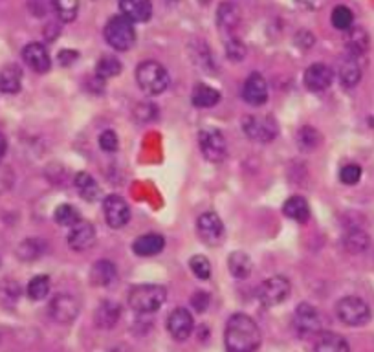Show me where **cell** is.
<instances>
[{
	"label": "cell",
	"mask_w": 374,
	"mask_h": 352,
	"mask_svg": "<svg viewBox=\"0 0 374 352\" xmlns=\"http://www.w3.org/2000/svg\"><path fill=\"white\" fill-rule=\"evenodd\" d=\"M303 81H305L306 89L312 90V92H323L334 81V70L323 65V63H314L305 70Z\"/></svg>",
	"instance_id": "cell-14"
},
{
	"label": "cell",
	"mask_w": 374,
	"mask_h": 352,
	"mask_svg": "<svg viewBox=\"0 0 374 352\" xmlns=\"http://www.w3.org/2000/svg\"><path fill=\"white\" fill-rule=\"evenodd\" d=\"M121 74V63L112 55H103L96 65V75L99 79H112Z\"/></svg>",
	"instance_id": "cell-31"
},
{
	"label": "cell",
	"mask_w": 374,
	"mask_h": 352,
	"mask_svg": "<svg viewBox=\"0 0 374 352\" xmlns=\"http://www.w3.org/2000/svg\"><path fill=\"white\" fill-rule=\"evenodd\" d=\"M336 314L341 323L349 327H364L371 321V308L364 299L356 296H347L336 305Z\"/></svg>",
	"instance_id": "cell-5"
},
{
	"label": "cell",
	"mask_w": 374,
	"mask_h": 352,
	"mask_svg": "<svg viewBox=\"0 0 374 352\" xmlns=\"http://www.w3.org/2000/svg\"><path fill=\"white\" fill-rule=\"evenodd\" d=\"M45 252V243L37 237L26 238L24 243L20 244L19 250H17V255H19L22 261H35V259H39Z\"/></svg>",
	"instance_id": "cell-35"
},
{
	"label": "cell",
	"mask_w": 374,
	"mask_h": 352,
	"mask_svg": "<svg viewBox=\"0 0 374 352\" xmlns=\"http://www.w3.org/2000/svg\"><path fill=\"white\" fill-rule=\"evenodd\" d=\"M121 15L133 22H147L153 17V2L151 0H119Z\"/></svg>",
	"instance_id": "cell-18"
},
{
	"label": "cell",
	"mask_w": 374,
	"mask_h": 352,
	"mask_svg": "<svg viewBox=\"0 0 374 352\" xmlns=\"http://www.w3.org/2000/svg\"><path fill=\"white\" fill-rule=\"evenodd\" d=\"M191 101L197 109H211L220 101V92L206 83H198L193 89Z\"/></svg>",
	"instance_id": "cell-23"
},
{
	"label": "cell",
	"mask_w": 374,
	"mask_h": 352,
	"mask_svg": "<svg viewBox=\"0 0 374 352\" xmlns=\"http://www.w3.org/2000/svg\"><path fill=\"white\" fill-rule=\"evenodd\" d=\"M191 307L197 310V312H206L207 307H209V293L207 292H197L191 298Z\"/></svg>",
	"instance_id": "cell-44"
},
{
	"label": "cell",
	"mask_w": 374,
	"mask_h": 352,
	"mask_svg": "<svg viewBox=\"0 0 374 352\" xmlns=\"http://www.w3.org/2000/svg\"><path fill=\"white\" fill-rule=\"evenodd\" d=\"M103 213L105 220L109 224L110 228L119 229L124 228L125 224L128 222L130 218V209H128V204L125 202L121 197L118 194H109L103 202Z\"/></svg>",
	"instance_id": "cell-12"
},
{
	"label": "cell",
	"mask_w": 374,
	"mask_h": 352,
	"mask_svg": "<svg viewBox=\"0 0 374 352\" xmlns=\"http://www.w3.org/2000/svg\"><path fill=\"white\" fill-rule=\"evenodd\" d=\"M105 40L112 46L114 50L127 52L130 50L136 43V30H134V22L128 20L124 15H116L107 22L105 26Z\"/></svg>",
	"instance_id": "cell-4"
},
{
	"label": "cell",
	"mask_w": 374,
	"mask_h": 352,
	"mask_svg": "<svg viewBox=\"0 0 374 352\" xmlns=\"http://www.w3.org/2000/svg\"><path fill=\"white\" fill-rule=\"evenodd\" d=\"M118 135L114 130H105L99 136V147L105 151V153H116L118 151Z\"/></svg>",
	"instance_id": "cell-42"
},
{
	"label": "cell",
	"mask_w": 374,
	"mask_h": 352,
	"mask_svg": "<svg viewBox=\"0 0 374 352\" xmlns=\"http://www.w3.org/2000/svg\"><path fill=\"white\" fill-rule=\"evenodd\" d=\"M242 132L257 144H270L279 135V125L271 116H246L242 119Z\"/></svg>",
	"instance_id": "cell-6"
},
{
	"label": "cell",
	"mask_w": 374,
	"mask_h": 352,
	"mask_svg": "<svg viewBox=\"0 0 374 352\" xmlns=\"http://www.w3.org/2000/svg\"><path fill=\"white\" fill-rule=\"evenodd\" d=\"M283 211L288 218L296 220V222H306L311 217V206L303 197H292L285 202Z\"/></svg>",
	"instance_id": "cell-29"
},
{
	"label": "cell",
	"mask_w": 374,
	"mask_h": 352,
	"mask_svg": "<svg viewBox=\"0 0 374 352\" xmlns=\"http://www.w3.org/2000/svg\"><path fill=\"white\" fill-rule=\"evenodd\" d=\"M6 151H8V141H6L4 135H2V132H0V160L4 158Z\"/></svg>",
	"instance_id": "cell-46"
},
{
	"label": "cell",
	"mask_w": 374,
	"mask_h": 352,
	"mask_svg": "<svg viewBox=\"0 0 374 352\" xmlns=\"http://www.w3.org/2000/svg\"><path fill=\"white\" fill-rule=\"evenodd\" d=\"M330 20H332V26L336 30L347 31L354 24V13L347 6H336L332 13H330Z\"/></svg>",
	"instance_id": "cell-33"
},
{
	"label": "cell",
	"mask_w": 374,
	"mask_h": 352,
	"mask_svg": "<svg viewBox=\"0 0 374 352\" xmlns=\"http://www.w3.org/2000/svg\"><path fill=\"white\" fill-rule=\"evenodd\" d=\"M227 268L230 273L237 279H246L251 275V270H253V263H251V257L244 252H233L230 257H227Z\"/></svg>",
	"instance_id": "cell-28"
},
{
	"label": "cell",
	"mask_w": 374,
	"mask_h": 352,
	"mask_svg": "<svg viewBox=\"0 0 374 352\" xmlns=\"http://www.w3.org/2000/svg\"><path fill=\"white\" fill-rule=\"evenodd\" d=\"M119 318H121V308H119L118 303L114 301H103L96 308V314H94V321L99 328L116 327Z\"/></svg>",
	"instance_id": "cell-22"
},
{
	"label": "cell",
	"mask_w": 374,
	"mask_h": 352,
	"mask_svg": "<svg viewBox=\"0 0 374 352\" xmlns=\"http://www.w3.org/2000/svg\"><path fill=\"white\" fill-rule=\"evenodd\" d=\"M224 343L227 352H255L261 347V330L246 314H235L227 319Z\"/></svg>",
	"instance_id": "cell-1"
},
{
	"label": "cell",
	"mask_w": 374,
	"mask_h": 352,
	"mask_svg": "<svg viewBox=\"0 0 374 352\" xmlns=\"http://www.w3.org/2000/svg\"><path fill=\"white\" fill-rule=\"evenodd\" d=\"M369 243H371L369 235L365 234V231H361V229H352V231H349L343 238L345 248L349 250L350 253L365 252V250L369 248Z\"/></svg>",
	"instance_id": "cell-34"
},
{
	"label": "cell",
	"mask_w": 374,
	"mask_h": 352,
	"mask_svg": "<svg viewBox=\"0 0 374 352\" xmlns=\"http://www.w3.org/2000/svg\"><path fill=\"white\" fill-rule=\"evenodd\" d=\"M314 352H350V347L347 339L340 334L323 332L315 342Z\"/></svg>",
	"instance_id": "cell-27"
},
{
	"label": "cell",
	"mask_w": 374,
	"mask_h": 352,
	"mask_svg": "<svg viewBox=\"0 0 374 352\" xmlns=\"http://www.w3.org/2000/svg\"><path fill=\"white\" fill-rule=\"evenodd\" d=\"M226 57L233 63H241L246 57V45L241 39L232 37L226 40Z\"/></svg>",
	"instance_id": "cell-40"
},
{
	"label": "cell",
	"mask_w": 374,
	"mask_h": 352,
	"mask_svg": "<svg viewBox=\"0 0 374 352\" xmlns=\"http://www.w3.org/2000/svg\"><path fill=\"white\" fill-rule=\"evenodd\" d=\"M75 188H77L79 194H81L84 200H89V202H96V200H99L101 189H99V184L96 182V178H94L92 174H89V173L75 174Z\"/></svg>",
	"instance_id": "cell-30"
},
{
	"label": "cell",
	"mask_w": 374,
	"mask_h": 352,
	"mask_svg": "<svg viewBox=\"0 0 374 352\" xmlns=\"http://www.w3.org/2000/svg\"><path fill=\"white\" fill-rule=\"evenodd\" d=\"M323 319L321 314L317 312V308L312 307L311 303H301L296 308V316H294V327L301 336H311V334H317L321 330Z\"/></svg>",
	"instance_id": "cell-11"
},
{
	"label": "cell",
	"mask_w": 374,
	"mask_h": 352,
	"mask_svg": "<svg viewBox=\"0 0 374 352\" xmlns=\"http://www.w3.org/2000/svg\"><path fill=\"white\" fill-rule=\"evenodd\" d=\"M22 59L28 66H30L33 72L37 74H45L48 72L50 66H52V59H50V54L45 46L40 43H30V45L24 46L22 50Z\"/></svg>",
	"instance_id": "cell-17"
},
{
	"label": "cell",
	"mask_w": 374,
	"mask_h": 352,
	"mask_svg": "<svg viewBox=\"0 0 374 352\" xmlns=\"http://www.w3.org/2000/svg\"><path fill=\"white\" fill-rule=\"evenodd\" d=\"M195 321H193L191 312L187 308H174L167 318V330L177 342H184L191 336Z\"/></svg>",
	"instance_id": "cell-13"
},
{
	"label": "cell",
	"mask_w": 374,
	"mask_h": 352,
	"mask_svg": "<svg viewBox=\"0 0 374 352\" xmlns=\"http://www.w3.org/2000/svg\"><path fill=\"white\" fill-rule=\"evenodd\" d=\"M189 268H191V272L195 273L198 279H202V281L211 277V263H209L207 257H204V255H195V257H191Z\"/></svg>",
	"instance_id": "cell-39"
},
{
	"label": "cell",
	"mask_w": 374,
	"mask_h": 352,
	"mask_svg": "<svg viewBox=\"0 0 374 352\" xmlns=\"http://www.w3.org/2000/svg\"><path fill=\"white\" fill-rule=\"evenodd\" d=\"M54 220L63 228H72L74 224H77L81 220V215H79L77 209L70 204H61L59 208L55 209Z\"/></svg>",
	"instance_id": "cell-36"
},
{
	"label": "cell",
	"mask_w": 374,
	"mask_h": 352,
	"mask_svg": "<svg viewBox=\"0 0 374 352\" xmlns=\"http://www.w3.org/2000/svg\"><path fill=\"white\" fill-rule=\"evenodd\" d=\"M22 86V70L17 65H8L0 70V92L17 94Z\"/></svg>",
	"instance_id": "cell-26"
},
{
	"label": "cell",
	"mask_w": 374,
	"mask_h": 352,
	"mask_svg": "<svg viewBox=\"0 0 374 352\" xmlns=\"http://www.w3.org/2000/svg\"><path fill=\"white\" fill-rule=\"evenodd\" d=\"M292 284L290 281L283 275H276V277L266 279L264 283L261 284L259 292H257V298L259 301L264 305V307H277L283 301H286V298L290 296Z\"/></svg>",
	"instance_id": "cell-8"
},
{
	"label": "cell",
	"mask_w": 374,
	"mask_h": 352,
	"mask_svg": "<svg viewBox=\"0 0 374 352\" xmlns=\"http://www.w3.org/2000/svg\"><path fill=\"white\" fill-rule=\"evenodd\" d=\"M167 299L165 288L160 284H138L128 292V307L138 314H153Z\"/></svg>",
	"instance_id": "cell-2"
},
{
	"label": "cell",
	"mask_w": 374,
	"mask_h": 352,
	"mask_svg": "<svg viewBox=\"0 0 374 352\" xmlns=\"http://www.w3.org/2000/svg\"><path fill=\"white\" fill-rule=\"evenodd\" d=\"M361 178V167L358 164H347L340 169V180L345 185L358 184Z\"/></svg>",
	"instance_id": "cell-41"
},
{
	"label": "cell",
	"mask_w": 374,
	"mask_h": 352,
	"mask_svg": "<svg viewBox=\"0 0 374 352\" xmlns=\"http://www.w3.org/2000/svg\"><path fill=\"white\" fill-rule=\"evenodd\" d=\"M197 231L198 237L207 246H218L224 238V224H222L220 217L213 211L200 215L197 220Z\"/></svg>",
	"instance_id": "cell-9"
},
{
	"label": "cell",
	"mask_w": 374,
	"mask_h": 352,
	"mask_svg": "<svg viewBox=\"0 0 374 352\" xmlns=\"http://www.w3.org/2000/svg\"><path fill=\"white\" fill-rule=\"evenodd\" d=\"M165 248V238L158 234H147L142 235L134 240L133 252L138 255V257H154L158 253Z\"/></svg>",
	"instance_id": "cell-20"
},
{
	"label": "cell",
	"mask_w": 374,
	"mask_h": 352,
	"mask_svg": "<svg viewBox=\"0 0 374 352\" xmlns=\"http://www.w3.org/2000/svg\"><path fill=\"white\" fill-rule=\"evenodd\" d=\"M136 83L147 95L163 94L169 86V74L158 61H143L136 68Z\"/></svg>",
	"instance_id": "cell-3"
},
{
	"label": "cell",
	"mask_w": 374,
	"mask_h": 352,
	"mask_svg": "<svg viewBox=\"0 0 374 352\" xmlns=\"http://www.w3.org/2000/svg\"><path fill=\"white\" fill-rule=\"evenodd\" d=\"M198 145L202 151L204 158L213 164H220L222 160L226 158L227 154V145L226 138L222 135L220 130L217 129H204L198 135Z\"/></svg>",
	"instance_id": "cell-7"
},
{
	"label": "cell",
	"mask_w": 374,
	"mask_h": 352,
	"mask_svg": "<svg viewBox=\"0 0 374 352\" xmlns=\"http://www.w3.org/2000/svg\"><path fill=\"white\" fill-rule=\"evenodd\" d=\"M50 316L52 319L61 325H68L74 321L79 314V301L70 296V293H57L52 301H50Z\"/></svg>",
	"instance_id": "cell-10"
},
{
	"label": "cell",
	"mask_w": 374,
	"mask_h": 352,
	"mask_svg": "<svg viewBox=\"0 0 374 352\" xmlns=\"http://www.w3.org/2000/svg\"><path fill=\"white\" fill-rule=\"evenodd\" d=\"M242 98L253 107H261L268 100V83L261 74H251L242 86Z\"/></svg>",
	"instance_id": "cell-16"
},
{
	"label": "cell",
	"mask_w": 374,
	"mask_h": 352,
	"mask_svg": "<svg viewBox=\"0 0 374 352\" xmlns=\"http://www.w3.org/2000/svg\"><path fill=\"white\" fill-rule=\"evenodd\" d=\"M369 33L364 30V28H350L347 30V35H345V48L349 52V55L352 57H359V55L367 54L369 50Z\"/></svg>",
	"instance_id": "cell-21"
},
{
	"label": "cell",
	"mask_w": 374,
	"mask_h": 352,
	"mask_svg": "<svg viewBox=\"0 0 374 352\" xmlns=\"http://www.w3.org/2000/svg\"><path fill=\"white\" fill-rule=\"evenodd\" d=\"M54 11L61 22H74L79 11V0H52Z\"/></svg>",
	"instance_id": "cell-32"
},
{
	"label": "cell",
	"mask_w": 374,
	"mask_h": 352,
	"mask_svg": "<svg viewBox=\"0 0 374 352\" xmlns=\"http://www.w3.org/2000/svg\"><path fill=\"white\" fill-rule=\"evenodd\" d=\"M13 185V171L8 165L0 164V194L6 193Z\"/></svg>",
	"instance_id": "cell-43"
},
{
	"label": "cell",
	"mask_w": 374,
	"mask_h": 352,
	"mask_svg": "<svg viewBox=\"0 0 374 352\" xmlns=\"http://www.w3.org/2000/svg\"><path fill=\"white\" fill-rule=\"evenodd\" d=\"M96 244V229L90 222L87 220H79L77 224H74L70 228L68 234V246L74 252H87Z\"/></svg>",
	"instance_id": "cell-15"
},
{
	"label": "cell",
	"mask_w": 374,
	"mask_h": 352,
	"mask_svg": "<svg viewBox=\"0 0 374 352\" xmlns=\"http://www.w3.org/2000/svg\"><path fill=\"white\" fill-rule=\"evenodd\" d=\"M114 279H116V264L107 259L98 261L90 270V283L94 286H109L114 283Z\"/></svg>",
	"instance_id": "cell-24"
},
{
	"label": "cell",
	"mask_w": 374,
	"mask_h": 352,
	"mask_svg": "<svg viewBox=\"0 0 374 352\" xmlns=\"http://www.w3.org/2000/svg\"><path fill=\"white\" fill-rule=\"evenodd\" d=\"M358 57H352L349 55L347 59L341 61L340 70H338V77H340V83L343 84L345 89H352L361 79V66L358 65Z\"/></svg>",
	"instance_id": "cell-25"
},
{
	"label": "cell",
	"mask_w": 374,
	"mask_h": 352,
	"mask_svg": "<svg viewBox=\"0 0 374 352\" xmlns=\"http://www.w3.org/2000/svg\"><path fill=\"white\" fill-rule=\"evenodd\" d=\"M297 144L303 151L311 153V151L317 149V145L321 144L320 130H315L314 127H303L297 135Z\"/></svg>",
	"instance_id": "cell-37"
},
{
	"label": "cell",
	"mask_w": 374,
	"mask_h": 352,
	"mask_svg": "<svg viewBox=\"0 0 374 352\" xmlns=\"http://www.w3.org/2000/svg\"><path fill=\"white\" fill-rule=\"evenodd\" d=\"M77 57H79L77 52H74V50H63L59 54V63L63 66H68V65H72V63H74V61L77 59Z\"/></svg>",
	"instance_id": "cell-45"
},
{
	"label": "cell",
	"mask_w": 374,
	"mask_h": 352,
	"mask_svg": "<svg viewBox=\"0 0 374 352\" xmlns=\"http://www.w3.org/2000/svg\"><path fill=\"white\" fill-rule=\"evenodd\" d=\"M241 10L235 2H222L217 10V24L224 33H233L241 24Z\"/></svg>",
	"instance_id": "cell-19"
},
{
	"label": "cell",
	"mask_w": 374,
	"mask_h": 352,
	"mask_svg": "<svg viewBox=\"0 0 374 352\" xmlns=\"http://www.w3.org/2000/svg\"><path fill=\"white\" fill-rule=\"evenodd\" d=\"M50 293V277L48 275H37L28 284V296L33 301H40Z\"/></svg>",
	"instance_id": "cell-38"
}]
</instances>
